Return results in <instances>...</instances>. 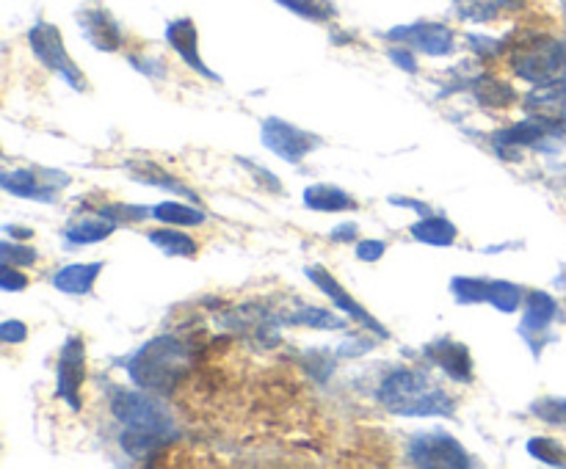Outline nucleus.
<instances>
[{
  "instance_id": "45",
  "label": "nucleus",
  "mask_w": 566,
  "mask_h": 469,
  "mask_svg": "<svg viewBox=\"0 0 566 469\" xmlns=\"http://www.w3.org/2000/svg\"><path fill=\"white\" fill-rule=\"evenodd\" d=\"M522 0H497V6H509V9H514V6H520Z\"/></svg>"
},
{
  "instance_id": "21",
  "label": "nucleus",
  "mask_w": 566,
  "mask_h": 469,
  "mask_svg": "<svg viewBox=\"0 0 566 469\" xmlns=\"http://www.w3.org/2000/svg\"><path fill=\"white\" fill-rule=\"evenodd\" d=\"M470 92L478 103L484 108H511L514 100H517V92L514 86L500 78H492V75H478L473 83H470Z\"/></svg>"
},
{
  "instance_id": "19",
  "label": "nucleus",
  "mask_w": 566,
  "mask_h": 469,
  "mask_svg": "<svg viewBox=\"0 0 566 469\" xmlns=\"http://www.w3.org/2000/svg\"><path fill=\"white\" fill-rule=\"evenodd\" d=\"M301 199H304V205L315 210V213H340V210H354V207H357V199L348 194V191L326 183L304 188V196H301Z\"/></svg>"
},
{
  "instance_id": "44",
  "label": "nucleus",
  "mask_w": 566,
  "mask_h": 469,
  "mask_svg": "<svg viewBox=\"0 0 566 469\" xmlns=\"http://www.w3.org/2000/svg\"><path fill=\"white\" fill-rule=\"evenodd\" d=\"M3 232H14V227H12V224H6V227H3ZM17 232H20V235H17L20 241H23V238H31V229H17Z\"/></svg>"
},
{
  "instance_id": "25",
  "label": "nucleus",
  "mask_w": 566,
  "mask_h": 469,
  "mask_svg": "<svg viewBox=\"0 0 566 469\" xmlns=\"http://www.w3.org/2000/svg\"><path fill=\"white\" fill-rule=\"evenodd\" d=\"M128 174L133 180H139L144 185H155V188H163V191H174V194H188L183 185L177 183V177L166 172L163 166L150 161H136L128 163Z\"/></svg>"
},
{
  "instance_id": "1",
  "label": "nucleus",
  "mask_w": 566,
  "mask_h": 469,
  "mask_svg": "<svg viewBox=\"0 0 566 469\" xmlns=\"http://www.w3.org/2000/svg\"><path fill=\"white\" fill-rule=\"evenodd\" d=\"M376 401L398 417H453L456 398L420 367H398L382 378Z\"/></svg>"
},
{
  "instance_id": "38",
  "label": "nucleus",
  "mask_w": 566,
  "mask_h": 469,
  "mask_svg": "<svg viewBox=\"0 0 566 469\" xmlns=\"http://www.w3.org/2000/svg\"><path fill=\"white\" fill-rule=\"evenodd\" d=\"M384 252H387V243L376 241V238L357 243V257L362 263H376V260H382Z\"/></svg>"
},
{
  "instance_id": "31",
  "label": "nucleus",
  "mask_w": 566,
  "mask_h": 469,
  "mask_svg": "<svg viewBox=\"0 0 566 469\" xmlns=\"http://www.w3.org/2000/svg\"><path fill=\"white\" fill-rule=\"evenodd\" d=\"M531 414L553 428H566V398H558V395L536 398L531 403Z\"/></svg>"
},
{
  "instance_id": "35",
  "label": "nucleus",
  "mask_w": 566,
  "mask_h": 469,
  "mask_svg": "<svg viewBox=\"0 0 566 469\" xmlns=\"http://www.w3.org/2000/svg\"><path fill=\"white\" fill-rule=\"evenodd\" d=\"M467 42H470V47H473L481 58H497L509 47V42H500V39H492V36L478 34H467Z\"/></svg>"
},
{
  "instance_id": "4",
  "label": "nucleus",
  "mask_w": 566,
  "mask_h": 469,
  "mask_svg": "<svg viewBox=\"0 0 566 469\" xmlns=\"http://www.w3.org/2000/svg\"><path fill=\"white\" fill-rule=\"evenodd\" d=\"M111 414L116 423L125 428H139V431H169L177 434V425L169 412V406L147 389H122L111 392Z\"/></svg>"
},
{
  "instance_id": "10",
  "label": "nucleus",
  "mask_w": 566,
  "mask_h": 469,
  "mask_svg": "<svg viewBox=\"0 0 566 469\" xmlns=\"http://www.w3.org/2000/svg\"><path fill=\"white\" fill-rule=\"evenodd\" d=\"M390 42H404L412 50H420L426 56H448L453 53V31L442 23H409L395 25L387 31Z\"/></svg>"
},
{
  "instance_id": "5",
  "label": "nucleus",
  "mask_w": 566,
  "mask_h": 469,
  "mask_svg": "<svg viewBox=\"0 0 566 469\" xmlns=\"http://www.w3.org/2000/svg\"><path fill=\"white\" fill-rule=\"evenodd\" d=\"M406 458L423 469H464L473 464L464 445L448 431H420L409 439Z\"/></svg>"
},
{
  "instance_id": "8",
  "label": "nucleus",
  "mask_w": 566,
  "mask_h": 469,
  "mask_svg": "<svg viewBox=\"0 0 566 469\" xmlns=\"http://www.w3.org/2000/svg\"><path fill=\"white\" fill-rule=\"evenodd\" d=\"M83 384H86V345L81 337H67V343L58 354L56 387L58 398L67 403L72 412L83 409Z\"/></svg>"
},
{
  "instance_id": "2",
  "label": "nucleus",
  "mask_w": 566,
  "mask_h": 469,
  "mask_svg": "<svg viewBox=\"0 0 566 469\" xmlns=\"http://www.w3.org/2000/svg\"><path fill=\"white\" fill-rule=\"evenodd\" d=\"M194 367V351L174 334H161L130 356L128 376L133 384L155 395H172Z\"/></svg>"
},
{
  "instance_id": "22",
  "label": "nucleus",
  "mask_w": 566,
  "mask_h": 469,
  "mask_svg": "<svg viewBox=\"0 0 566 469\" xmlns=\"http://www.w3.org/2000/svg\"><path fill=\"white\" fill-rule=\"evenodd\" d=\"M412 238L428 246H453L459 238V229L453 227L448 218L442 216H426L423 221L412 224Z\"/></svg>"
},
{
  "instance_id": "41",
  "label": "nucleus",
  "mask_w": 566,
  "mask_h": 469,
  "mask_svg": "<svg viewBox=\"0 0 566 469\" xmlns=\"http://www.w3.org/2000/svg\"><path fill=\"white\" fill-rule=\"evenodd\" d=\"M390 58H393L395 67H401L404 72H417V61L409 50H401V47H393L390 50Z\"/></svg>"
},
{
  "instance_id": "36",
  "label": "nucleus",
  "mask_w": 566,
  "mask_h": 469,
  "mask_svg": "<svg viewBox=\"0 0 566 469\" xmlns=\"http://www.w3.org/2000/svg\"><path fill=\"white\" fill-rule=\"evenodd\" d=\"M0 287H3L6 293H14V290L28 287V279H25V274L17 268V265L3 263V268H0Z\"/></svg>"
},
{
  "instance_id": "46",
  "label": "nucleus",
  "mask_w": 566,
  "mask_h": 469,
  "mask_svg": "<svg viewBox=\"0 0 566 469\" xmlns=\"http://www.w3.org/2000/svg\"><path fill=\"white\" fill-rule=\"evenodd\" d=\"M561 12H564V23H566V0H561Z\"/></svg>"
},
{
  "instance_id": "29",
  "label": "nucleus",
  "mask_w": 566,
  "mask_h": 469,
  "mask_svg": "<svg viewBox=\"0 0 566 469\" xmlns=\"http://www.w3.org/2000/svg\"><path fill=\"white\" fill-rule=\"evenodd\" d=\"M528 456H533L542 464H550V467H566V447L558 442V439H550V436H533L528 439Z\"/></svg>"
},
{
  "instance_id": "27",
  "label": "nucleus",
  "mask_w": 566,
  "mask_h": 469,
  "mask_svg": "<svg viewBox=\"0 0 566 469\" xmlns=\"http://www.w3.org/2000/svg\"><path fill=\"white\" fill-rule=\"evenodd\" d=\"M290 326H307V329H324V332H340L346 329V321L332 315L329 309L321 307H299L288 315Z\"/></svg>"
},
{
  "instance_id": "39",
  "label": "nucleus",
  "mask_w": 566,
  "mask_h": 469,
  "mask_svg": "<svg viewBox=\"0 0 566 469\" xmlns=\"http://www.w3.org/2000/svg\"><path fill=\"white\" fill-rule=\"evenodd\" d=\"M241 166H246V169H249V172L255 174V177H257V180H260V183L268 185V188H271L274 194H279V191H282V183H279V180H277V177H274V174L263 172V169H260V166H255V163H252V161H241Z\"/></svg>"
},
{
  "instance_id": "23",
  "label": "nucleus",
  "mask_w": 566,
  "mask_h": 469,
  "mask_svg": "<svg viewBox=\"0 0 566 469\" xmlns=\"http://www.w3.org/2000/svg\"><path fill=\"white\" fill-rule=\"evenodd\" d=\"M114 229L116 221H111V218H81V221H75L72 227L64 229V238L70 243H78V246H89V243H103L105 238H111Z\"/></svg>"
},
{
  "instance_id": "17",
  "label": "nucleus",
  "mask_w": 566,
  "mask_h": 469,
  "mask_svg": "<svg viewBox=\"0 0 566 469\" xmlns=\"http://www.w3.org/2000/svg\"><path fill=\"white\" fill-rule=\"evenodd\" d=\"M103 263H75L64 265L53 274V287L58 293H67V296H89L97 285V279L103 274Z\"/></svg>"
},
{
  "instance_id": "37",
  "label": "nucleus",
  "mask_w": 566,
  "mask_h": 469,
  "mask_svg": "<svg viewBox=\"0 0 566 469\" xmlns=\"http://www.w3.org/2000/svg\"><path fill=\"white\" fill-rule=\"evenodd\" d=\"M28 337V326L23 321H3L0 323V343L17 345Z\"/></svg>"
},
{
  "instance_id": "12",
  "label": "nucleus",
  "mask_w": 566,
  "mask_h": 469,
  "mask_svg": "<svg viewBox=\"0 0 566 469\" xmlns=\"http://www.w3.org/2000/svg\"><path fill=\"white\" fill-rule=\"evenodd\" d=\"M50 174L53 169H12V172L0 174V185L12 196L34 199V202H56L61 185L47 183Z\"/></svg>"
},
{
  "instance_id": "47",
  "label": "nucleus",
  "mask_w": 566,
  "mask_h": 469,
  "mask_svg": "<svg viewBox=\"0 0 566 469\" xmlns=\"http://www.w3.org/2000/svg\"><path fill=\"white\" fill-rule=\"evenodd\" d=\"M564 53H566V42H564Z\"/></svg>"
},
{
  "instance_id": "9",
  "label": "nucleus",
  "mask_w": 566,
  "mask_h": 469,
  "mask_svg": "<svg viewBox=\"0 0 566 469\" xmlns=\"http://www.w3.org/2000/svg\"><path fill=\"white\" fill-rule=\"evenodd\" d=\"M304 274H307V279H312V285L318 287V290H321L326 298H332V304H335L337 309H343V312H346L351 321L362 323V326H365L370 334H376L379 340H387V337H390V332L384 329L382 323L376 321V318L370 315L368 309L362 307L357 298L351 296L346 287L340 285V282H337L335 276L329 274L326 268H321V265H310V268H307Z\"/></svg>"
},
{
  "instance_id": "7",
  "label": "nucleus",
  "mask_w": 566,
  "mask_h": 469,
  "mask_svg": "<svg viewBox=\"0 0 566 469\" xmlns=\"http://www.w3.org/2000/svg\"><path fill=\"white\" fill-rule=\"evenodd\" d=\"M260 138H263V147L271 149L277 158L288 163H299L301 158H307L312 149H318V144H321V138L312 136L310 130H301V127L290 125V122L277 119V116L263 119Z\"/></svg>"
},
{
  "instance_id": "42",
  "label": "nucleus",
  "mask_w": 566,
  "mask_h": 469,
  "mask_svg": "<svg viewBox=\"0 0 566 469\" xmlns=\"http://www.w3.org/2000/svg\"><path fill=\"white\" fill-rule=\"evenodd\" d=\"M390 202H393V205H401V207H415V210H420L423 216H426V213H428L426 205H420V202H412V199H398V196H393Z\"/></svg>"
},
{
  "instance_id": "14",
  "label": "nucleus",
  "mask_w": 566,
  "mask_h": 469,
  "mask_svg": "<svg viewBox=\"0 0 566 469\" xmlns=\"http://www.w3.org/2000/svg\"><path fill=\"white\" fill-rule=\"evenodd\" d=\"M555 130V122L550 119H528V122H517V125L506 127V130H500L495 133V149L503 155V158H514V152L517 149H525V147H536V144H542L544 136Z\"/></svg>"
},
{
  "instance_id": "24",
  "label": "nucleus",
  "mask_w": 566,
  "mask_h": 469,
  "mask_svg": "<svg viewBox=\"0 0 566 469\" xmlns=\"http://www.w3.org/2000/svg\"><path fill=\"white\" fill-rule=\"evenodd\" d=\"M147 241L155 246V249H161L166 257H194L199 252V243L191 238V235H185L180 229H152L147 232Z\"/></svg>"
},
{
  "instance_id": "33",
  "label": "nucleus",
  "mask_w": 566,
  "mask_h": 469,
  "mask_svg": "<svg viewBox=\"0 0 566 469\" xmlns=\"http://www.w3.org/2000/svg\"><path fill=\"white\" fill-rule=\"evenodd\" d=\"M0 260L9 265H34L39 260V254L31 246H23V243H12L9 238L0 243Z\"/></svg>"
},
{
  "instance_id": "40",
  "label": "nucleus",
  "mask_w": 566,
  "mask_h": 469,
  "mask_svg": "<svg viewBox=\"0 0 566 469\" xmlns=\"http://www.w3.org/2000/svg\"><path fill=\"white\" fill-rule=\"evenodd\" d=\"M357 224L354 221H346V224H340V227H335L332 232H329V238L335 243H354L357 241Z\"/></svg>"
},
{
  "instance_id": "26",
  "label": "nucleus",
  "mask_w": 566,
  "mask_h": 469,
  "mask_svg": "<svg viewBox=\"0 0 566 469\" xmlns=\"http://www.w3.org/2000/svg\"><path fill=\"white\" fill-rule=\"evenodd\" d=\"M152 216L169 224V227H199L205 224V213L199 207L183 205V202H161L152 207Z\"/></svg>"
},
{
  "instance_id": "20",
  "label": "nucleus",
  "mask_w": 566,
  "mask_h": 469,
  "mask_svg": "<svg viewBox=\"0 0 566 469\" xmlns=\"http://www.w3.org/2000/svg\"><path fill=\"white\" fill-rule=\"evenodd\" d=\"M177 434H169V431H139V428H125V434L119 439V445L122 450L128 453V456H136V458H147V456H155L158 450L174 442Z\"/></svg>"
},
{
  "instance_id": "13",
  "label": "nucleus",
  "mask_w": 566,
  "mask_h": 469,
  "mask_svg": "<svg viewBox=\"0 0 566 469\" xmlns=\"http://www.w3.org/2000/svg\"><path fill=\"white\" fill-rule=\"evenodd\" d=\"M166 42L172 45L174 53L183 58L185 64L194 69V72L205 75L208 81H221L216 72H210V69L205 67V61H202V56H199L197 25L191 23L188 17H180V20L169 23V28H166Z\"/></svg>"
},
{
  "instance_id": "3",
  "label": "nucleus",
  "mask_w": 566,
  "mask_h": 469,
  "mask_svg": "<svg viewBox=\"0 0 566 469\" xmlns=\"http://www.w3.org/2000/svg\"><path fill=\"white\" fill-rule=\"evenodd\" d=\"M511 69L531 86L555 81L566 69L564 42L553 36H528L511 45Z\"/></svg>"
},
{
  "instance_id": "15",
  "label": "nucleus",
  "mask_w": 566,
  "mask_h": 469,
  "mask_svg": "<svg viewBox=\"0 0 566 469\" xmlns=\"http://www.w3.org/2000/svg\"><path fill=\"white\" fill-rule=\"evenodd\" d=\"M525 108L528 114L550 119V122L566 114V75H558L555 81L542 83V86H533V92L525 97Z\"/></svg>"
},
{
  "instance_id": "18",
  "label": "nucleus",
  "mask_w": 566,
  "mask_h": 469,
  "mask_svg": "<svg viewBox=\"0 0 566 469\" xmlns=\"http://www.w3.org/2000/svg\"><path fill=\"white\" fill-rule=\"evenodd\" d=\"M81 28L86 39L92 42L97 50L103 53H114L122 47V31L114 23V17L108 12H83L81 14Z\"/></svg>"
},
{
  "instance_id": "34",
  "label": "nucleus",
  "mask_w": 566,
  "mask_h": 469,
  "mask_svg": "<svg viewBox=\"0 0 566 469\" xmlns=\"http://www.w3.org/2000/svg\"><path fill=\"white\" fill-rule=\"evenodd\" d=\"M100 216L111 218V221H144L147 216H152V207H139V205H108L100 210Z\"/></svg>"
},
{
  "instance_id": "16",
  "label": "nucleus",
  "mask_w": 566,
  "mask_h": 469,
  "mask_svg": "<svg viewBox=\"0 0 566 469\" xmlns=\"http://www.w3.org/2000/svg\"><path fill=\"white\" fill-rule=\"evenodd\" d=\"M555 312H558V304H555V298L550 296V293H544V290H531L528 298H525V318H522V326H520L522 337H525L528 343H533L539 334H544L550 329Z\"/></svg>"
},
{
  "instance_id": "11",
  "label": "nucleus",
  "mask_w": 566,
  "mask_h": 469,
  "mask_svg": "<svg viewBox=\"0 0 566 469\" xmlns=\"http://www.w3.org/2000/svg\"><path fill=\"white\" fill-rule=\"evenodd\" d=\"M423 356L456 384H473V356L464 343L442 337L437 343H428L423 348Z\"/></svg>"
},
{
  "instance_id": "6",
  "label": "nucleus",
  "mask_w": 566,
  "mask_h": 469,
  "mask_svg": "<svg viewBox=\"0 0 566 469\" xmlns=\"http://www.w3.org/2000/svg\"><path fill=\"white\" fill-rule=\"evenodd\" d=\"M28 45L34 50V56L45 64V69L56 72L58 78L64 83H70L75 92H83L86 83H83V72L75 67V61L67 53V47L61 42V34H58L56 25L50 23H36L31 31H28Z\"/></svg>"
},
{
  "instance_id": "30",
  "label": "nucleus",
  "mask_w": 566,
  "mask_h": 469,
  "mask_svg": "<svg viewBox=\"0 0 566 469\" xmlns=\"http://www.w3.org/2000/svg\"><path fill=\"white\" fill-rule=\"evenodd\" d=\"M451 293L459 304H486L489 279H473V276H453Z\"/></svg>"
},
{
  "instance_id": "43",
  "label": "nucleus",
  "mask_w": 566,
  "mask_h": 469,
  "mask_svg": "<svg viewBox=\"0 0 566 469\" xmlns=\"http://www.w3.org/2000/svg\"><path fill=\"white\" fill-rule=\"evenodd\" d=\"M555 133L566 138V114H561L558 119H555Z\"/></svg>"
},
{
  "instance_id": "32",
  "label": "nucleus",
  "mask_w": 566,
  "mask_h": 469,
  "mask_svg": "<svg viewBox=\"0 0 566 469\" xmlns=\"http://www.w3.org/2000/svg\"><path fill=\"white\" fill-rule=\"evenodd\" d=\"M277 3L290 9L293 14L304 17V20H315V23H324V20H329L335 14V9L329 3H324V0H277Z\"/></svg>"
},
{
  "instance_id": "28",
  "label": "nucleus",
  "mask_w": 566,
  "mask_h": 469,
  "mask_svg": "<svg viewBox=\"0 0 566 469\" xmlns=\"http://www.w3.org/2000/svg\"><path fill=\"white\" fill-rule=\"evenodd\" d=\"M486 304H492L497 312H517L522 304V290L511 282H503V279H489Z\"/></svg>"
}]
</instances>
